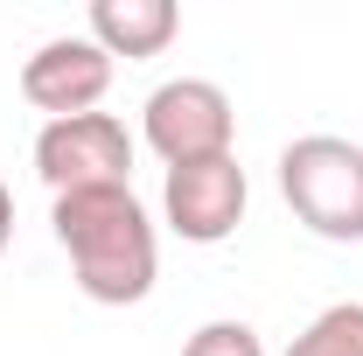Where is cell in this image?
I'll return each mask as SVG.
<instances>
[{
	"label": "cell",
	"mask_w": 363,
	"mask_h": 356,
	"mask_svg": "<svg viewBox=\"0 0 363 356\" xmlns=\"http://www.w3.org/2000/svg\"><path fill=\"white\" fill-rule=\"evenodd\" d=\"M49 223H56V245L70 252V272H77V294L98 301V308H140L161 279V238H154V217L133 196V182L119 189H70L49 203Z\"/></svg>",
	"instance_id": "obj_1"
},
{
	"label": "cell",
	"mask_w": 363,
	"mask_h": 356,
	"mask_svg": "<svg viewBox=\"0 0 363 356\" xmlns=\"http://www.w3.org/2000/svg\"><path fill=\"white\" fill-rule=\"evenodd\" d=\"M286 210L328 245H363V147L342 133H301L279 147Z\"/></svg>",
	"instance_id": "obj_2"
},
{
	"label": "cell",
	"mask_w": 363,
	"mask_h": 356,
	"mask_svg": "<svg viewBox=\"0 0 363 356\" xmlns=\"http://www.w3.org/2000/svg\"><path fill=\"white\" fill-rule=\"evenodd\" d=\"M140 140L168 168H182V161H217V154H230V140H238V105L210 77H168V84L147 91V105H140Z\"/></svg>",
	"instance_id": "obj_3"
},
{
	"label": "cell",
	"mask_w": 363,
	"mask_h": 356,
	"mask_svg": "<svg viewBox=\"0 0 363 356\" xmlns=\"http://www.w3.org/2000/svg\"><path fill=\"white\" fill-rule=\"evenodd\" d=\"M35 175L49 182V196L133 182V133H126V119H112V112L43 119V133H35Z\"/></svg>",
	"instance_id": "obj_4"
},
{
	"label": "cell",
	"mask_w": 363,
	"mask_h": 356,
	"mask_svg": "<svg viewBox=\"0 0 363 356\" xmlns=\"http://www.w3.org/2000/svg\"><path fill=\"white\" fill-rule=\"evenodd\" d=\"M245 203H252V182L238 168V154H217V161H182L161 182V217L182 245H224L230 230L245 223Z\"/></svg>",
	"instance_id": "obj_5"
},
{
	"label": "cell",
	"mask_w": 363,
	"mask_h": 356,
	"mask_svg": "<svg viewBox=\"0 0 363 356\" xmlns=\"http://www.w3.org/2000/svg\"><path fill=\"white\" fill-rule=\"evenodd\" d=\"M112 91V56L91 35H49L28 63H21V98L49 112V119H77L98 112V98Z\"/></svg>",
	"instance_id": "obj_6"
},
{
	"label": "cell",
	"mask_w": 363,
	"mask_h": 356,
	"mask_svg": "<svg viewBox=\"0 0 363 356\" xmlns=\"http://www.w3.org/2000/svg\"><path fill=\"white\" fill-rule=\"evenodd\" d=\"M91 43L105 49L112 63L119 56H161L182 35V7L175 0H91Z\"/></svg>",
	"instance_id": "obj_7"
},
{
	"label": "cell",
	"mask_w": 363,
	"mask_h": 356,
	"mask_svg": "<svg viewBox=\"0 0 363 356\" xmlns=\"http://www.w3.org/2000/svg\"><path fill=\"white\" fill-rule=\"evenodd\" d=\"M286 356H363V301H335V308H321L294 343Z\"/></svg>",
	"instance_id": "obj_8"
},
{
	"label": "cell",
	"mask_w": 363,
	"mask_h": 356,
	"mask_svg": "<svg viewBox=\"0 0 363 356\" xmlns=\"http://www.w3.org/2000/svg\"><path fill=\"white\" fill-rule=\"evenodd\" d=\"M182 356H266V343H259V328H252V321L217 314V321H203V328L182 343Z\"/></svg>",
	"instance_id": "obj_9"
},
{
	"label": "cell",
	"mask_w": 363,
	"mask_h": 356,
	"mask_svg": "<svg viewBox=\"0 0 363 356\" xmlns=\"http://www.w3.org/2000/svg\"><path fill=\"white\" fill-rule=\"evenodd\" d=\"M7 238H14V196H7V182H0V252H7Z\"/></svg>",
	"instance_id": "obj_10"
}]
</instances>
